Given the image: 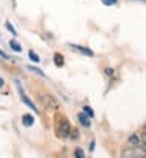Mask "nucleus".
Wrapping results in <instances>:
<instances>
[{
    "mask_svg": "<svg viewBox=\"0 0 146 158\" xmlns=\"http://www.w3.org/2000/svg\"><path fill=\"white\" fill-rule=\"evenodd\" d=\"M83 114H86L90 118H93V117H94V112H93V109H91L90 106H85V108H83Z\"/></svg>",
    "mask_w": 146,
    "mask_h": 158,
    "instance_id": "12",
    "label": "nucleus"
},
{
    "mask_svg": "<svg viewBox=\"0 0 146 158\" xmlns=\"http://www.w3.org/2000/svg\"><path fill=\"white\" fill-rule=\"evenodd\" d=\"M74 156H75V158H85V153H83V150H82L80 147H79V149L74 150Z\"/></svg>",
    "mask_w": 146,
    "mask_h": 158,
    "instance_id": "13",
    "label": "nucleus"
},
{
    "mask_svg": "<svg viewBox=\"0 0 146 158\" xmlns=\"http://www.w3.org/2000/svg\"><path fill=\"white\" fill-rule=\"evenodd\" d=\"M29 57H30V60L35 62V63H39V62H41V60H39V56L36 54L35 51H29Z\"/></svg>",
    "mask_w": 146,
    "mask_h": 158,
    "instance_id": "10",
    "label": "nucleus"
},
{
    "mask_svg": "<svg viewBox=\"0 0 146 158\" xmlns=\"http://www.w3.org/2000/svg\"><path fill=\"white\" fill-rule=\"evenodd\" d=\"M121 158H146V147L143 146H129L123 149Z\"/></svg>",
    "mask_w": 146,
    "mask_h": 158,
    "instance_id": "2",
    "label": "nucleus"
},
{
    "mask_svg": "<svg viewBox=\"0 0 146 158\" xmlns=\"http://www.w3.org/2000/svg\"><path fill=\"white\" fill-rule=\"evenodd\" d=\"M30 71H33V73H36L38 76H41V77H46V74L43 73V70H39V68H36V67H27Z\"/></svg>",
    "mask_w": 146,
    "mask_h": 158,
    "instance_id": "11",
    "label": "nucleus"
},
{
    "mask_svg": "<svg viewBox=\"0 0 146 158\" xmlns=\"http://www.w3.org/2000/svg\"><path fill=\"white\" fill-rule=\"evenodd\" d=\"M141 142H143V146L146 147V127H144V133H143V136H141Z\"/></svg>",
    "mask_w": 146,
    "mask_h": 158,
    "instance_id": "17",
    "label": "nucleus"
},
{
    "mask_svg": "<svg viewBox=\"0 0 146 158\" xmlns=\"http://www.w3.org/2000/svg\"><path fill=\"white\" fill-rule=\"evenodd\" d=\"M69 46H71L72 51H77V52H80V54H83V56H90V57L94 56V54H93V51L85 48V46H79V44H69Z\"/></svg>",
    "mask_w": 146,
    "mask_h": 158,
    "instance_id": "5",
    "label": "nucleus"
},
{
    "mask_svg": "<svg viewBox=\"0 0 146 158\" xmlns=\"http://www.w3.org/2000/svg\"><path fill=\"white\" fill-rule=\"evenodd\" d=\"M22 123H24L25 127H32V125L35 123L33 115H30V114H24V115H22Z\"/></svg>",
    "mask_w": 146,
    "mask_h": 158,
    "instance_id": "6",
    "label": "nucleus"
},
{
    "mask_svg": "<svg viewBox=\"0 0 146 158\" xmlns=\"http://www.w3.org/2000/svg\"><path fill=\"white\" fill-rule=\"evenodd\" d=\"M39 101H41L43 108L46 111H57L58 109L57 98L54 95H50V94H41V95H39Z\"/></svg>",
    "mask_w": 146,
    "mask_h": 158,
    "instance_id": "3",
    "label": "nucleus"
},
{
    "mask_svg": "<svg viewBox=\"0 0 146 158\" xmlns=\"http://www.w3.org/2000/svg\"><path fill=\"white\" fill-rule=\"evenodd\" d=\"M77 118H79V122H80L83 127H86V128L91 125V123H90V117H86V114H83V112L79 114V115H77Z\"/></svg>",
    "mask_w": 146,
    "mask_h": 158,
    "instance_id": "8",
    "label": "nucleus"
},
{
    "mask_svg": "<svg viewBox=\"0 0 146 158\" xmlns=\"http://www.w3.org/2000/svg\"><path fill=\"white\" fill-rule=\"evenodd\" d=\"M54 63H55V67H63L64 65V59H63V56L60 54V52H55L54 54Z\"/></svg>",
    "mask_w": 146,
    "mask_h": 158,
    "instance_id": "7",
    "label": "nucleus"
},
{
    "mask_svg": "<svg viewBox=\"0 0 146 158\" xmlns=\"http://www.w3.org/2000/svg\"><path fill=\"white\" fill-rule=\"evenodd\" d=\"M16 84H17V89H19V92H21V100H22V103L27 104V106H29L32 111H36V112H38V109H36V106H35V103H33V101H32V100H30V98H29V97H27V95H25L24 92H22V89H21L19 82H16Z\"/></svg>",
    "mask_w": 146,
    "mask_h": 158,
    "instance_id": "4",
    "label": "nucleus"
},
{
    "mask_svg": "<svg viewBox=\"0 0 146 158\" xmlns=\"http://www.w3.org/2000/svg\"><path fill=\"white\" fill-rule=\"evenodd\" d=\"M105 74H107V76H112V74H113V70L107 68V70H105Z\"/></svg>",
    "mask_w": 146,
    "mask_h": 158,
    "instance_id": "18",
    "label": "nucleus"
},
{
    "mask_svg": "<svg viewBox=\"0 0 146 158\" xmlns=\"http://www.w3.org/2000/svg\"><path fill=\"white\" fill-rule=\"evenodd\" d=\"M101 2H102L104 5H107V6H112V5H116L118 0H101Z\"/></svg>",
    "mask_w": 146,
    "mask_h": 158,
    "instance_id": "15",
    "label": "nucleus"
},
{
    "mask_svg": "<svg viewBox=\"0 0 146 158\" xmlns=\"http://www.w3.org/2000/svg\"><path fill=\"white\" fill-rule=\"evenodd\" d=\"M10 48L14 51V52H21L22 51V48H21V44L16 41V40H10Z\"/></svg>",
    "mask_w": 146,
    "mask_h": 158,
    "instance_id": "9",
    "label": "nucleus"
},
{
    "mask_svg": "<svg viewBox=\"0 0 146 158\" xmlns=\"http://www.w3.org/2000/svg\"><path fill=\"white\" fill-rule=\"evenodd\" d=\"M71 122L68 120V117L64 115H57V123H55V135L60 139H66L71 135Z\"/></svg>",
    "mask_w": 146,
    "mask_h": 158,
    "instance_id": "1",
    "label": "nucleus"
},
{
    "mask_svg": "<svg viewBox=\"0 0 146 158\" xmlns=\"http://www.w3.org/2000/svg\"><path fill=\"white\" fill-rule=\"evenodd\" d=\"M72 139H79V131L77 130H71V135H69Z\"/></svg>",
    "mask_w": 146,
    "mask_h": 158,
    "instance_id": "16",
    "label": "nucleus"
},
{
    "mask_svg": "<svg viewBox=\"0 0 146 158\" xmlns=\"http://www.w3.org/2000/svg\"><path fill=\"white\" fill-rule=\"evenodd\" d=\"M5 27H6V29H8V30L11 32V35H14V36L17 35V32H16V29H14V27H13V25H11L10 22H5Z\"/></svg>",
    "mask_w": 146,
    "mask_h": 158,
    "instance_id": "14",
    "label": "nucleus"
}]
</instances>
